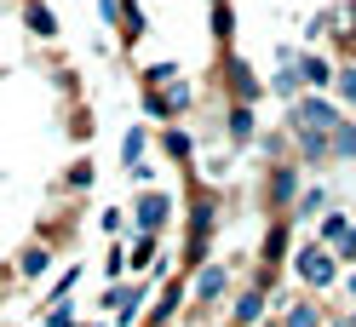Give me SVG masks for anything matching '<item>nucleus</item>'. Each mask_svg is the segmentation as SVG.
Returning a JSON list of instances; mask_svg holds the SVG:
<instances>
[{
  "mask_svg": "<svg viewBox=\"0 0 356 327\" xmlns=\"http://www.w3.org/2000/svg\"><path fill=\"white\" fill-rule=\"evenodd\" d=\"M52 258H58V247L47 242V235H35V242H24V247H17L12 276H17V281H40V276L52 270Z\"/></svg>",
  "mask_w": 356,
  "mask_h": 327,
  "instance_id": "a211bd4d",
  "label": "nucleus"
},
{
  "mask_svg": "<svg viewBox=\"0 0 356 327\" xmlns=\"http://www.w3.org/2000/svg\"><path fill=\"white\" fill-rule=\"evenodd\" d=\"M149 144H155V138H149V126H144V121H132L127 133H121V172H127V167H138V161H149Z\"/></svg>",
  "mask_w": 356,
  "mask_h": 327,
  "instance_id": "4be33fe9",
  "label": "nucleus"
},
{
  "mask_svg": "<svg viewBox=\"0 0 356 327\" xmlns=\"http://www.w3.org/2000/svg\"><path fill=\"white\" fill-rule=\"evenodd\" d=\"M333 258H339V265H356V218H350V230L339 242H333Z\"/></svg>",
  "mask_w": 356,
  "mask_h": 327,
  "instance_id": "72a5a7b5",
  "label": "nucleus"
},
{
  "mask_svg": "<svg viewBox=\"0 0 356 327\" xmlns=\"http://www.w3.org/2000/svg\"><path fill=\"white\" fill-rule=\"evenodd\" d=\"M149 299H155V281H149V276H127V281H109V287H104L98 310H109L115 327H138Z\"/></svg>",
  "mask_w": 356,
  "mask_h": 327,
  "instance_id": "423d86ee",
  "label": "nucleus"
},
{
  "mask_svg": "<svg viewBox=\"0 0 356 327\" xmlns=\"http://www.w3.org/2000/svg\"><path fill=\"white\" fill-rule=\"evenodd\" d=\"M81 276H86V265H81V258H70V265H63V276H58L52 287H47V299H40V304H63V299H75Z\"/></svg>",
  "mask_w": 356,
  "mask_h": 327,
  "instance_id": "393cba45",
  "label": "nucleus"
},
{
  "mask_svg": "<svg viewBox=\"0 0 356 327\" xmlns=\"http://www.w3.org/2000/svg\"><path fill=\"white\" fill-rule=\"evenodd\" d=\"M104 281H127V242L115 235V247L104 253Z\"/></svg>",
  "mask_w": 356,
  "mask_h": 327,
  "instance_id": "2f4dec72",
  "label": "nucleus"
},
{
  "mask_svg": "<svg viewBox=\"0 0 356 327\" xmlns=\"http://www.w3.org/2000/svg\"><path fill=\"white\" fill-rule=\"evenodd\" d=\"M184 304H190V276L172 270V276L161 281V293L144 304V321H138V327H172L178 316H184Z\"/></svg>",
  "mask_w": 356,
  "mask_h": 327,
  "instance_id": "9b49d317",
  "label": "nucleus"
},
{
  "mask_svg": "<svg viewBox=\"0 0 356 327\" xmlns=\"http://www.w3.org/2000/svg\"><path fill=\"white\" fill-rule=\"evenodd\" d=\"M230 293H236V258H207L202 270H190V304H184V316L190 321H207V316L225 321Z\"/></svg>",
  "mask_w": 356,
  "mask_h": 327,
  "instance_id": "f03ea898",
  "label": "nucleus"
},
{
  "mask_svg": "<svg viewBox=\"0 0 356 327\" xmlns=\"http://www.w3.org/2000/svg\"><path fill=\"white\" fill-rule=\"evenodd\" d=\"M225 138H230V149H253V138H259V103H225Z\"/></svg>",
  "mask_w": 356,
  "mask_h": 327,
  "instance_id": "f3484780",
  "label": "nucleus"
},
{
  "mask_svg": "<svg viewBox=\"0 0 356 327\" xmlns=\"http://www.w3.org/2000/svg\"><path fill=\"white\" fill-rule=\"evenodd\" d=\"M333 161H356V115H345L339 126H333Z\"/></svg>",
  "mask_w": 356,
  "mask_h": 327,
  "instance_id": "c85d7f7f",
  "label": "nucleus"
},
{
  "mask_svg": "<svg viewBox=\"0 0 356 327\" xmlns=\"http://www.w3.org/2000/svg\"><path fill=\"white\" fill-rule=\"evenodd\" d=\"M138 92H144V115L167 126V121H184L190 109H195V98H202V86H195L190 75H167L161 86H138Z\"/></svg>",
  "mask_w": 356,
  "mask_h": 327,
  "instance_id": "20e7f679",
  "label": "nucleus"
},
{
  "mask_svg": "<svg viewBox=\"0 0 356 327\" xmlns=\"http://www.w3.org/2000/svg\"><path fill=\"white\" fill-rule=\"evenodd\" d=\"M98 230H104V235H132L127 207H104V212H98Z\"/></svg>",
  "mask_w": 356,
  "mask_h": 327,
  "instance_id": "7c9ffc66",
  "label": "nucleus"
},
{
  "mask_svg": "<svg viewBox=\"0 0 356 327\" xmlns=\"http://www.w3.org/2000/svg\"><path fill=\"white\" fill-rule=\"evenodd\" d=\"M287 276H293V287H305V293H333L339 287V276H345V265L333 258V247L327 242H293V258H287Z\"/></svg>",
  "mask_w": 356,
  "mask_h": 327,
  "instance_id": "7ed1b4c3",
  "label": "nucleus"
},
{
  "mask_svg": "<svg viewBox=\"0 0 356 327\" xmlns=\"http://www.w3.org/2000/svg\"><path fill=\"white\" fill-rule=\"evenodd\" d=\"M144 35H149V17H144L138 0H127V12H121V47H138Z\"/></svg>",
  "mask_w": 356,
  "mask_h": 327,
  "instance_id": "bb28decb",
  "label": "nucleus"
},
{
  "mask_svg": "<svg viewBox=\"0 0 356 327\" xmlns=\"http://www.w3.org/2000/svg\"><path fill=\"white\" fill-rule=\"evenodd\" d=\"M24 29H29L35 40H58V35H63V24H58V12L47 6V0H24Z\"/></svg>",
  "mask_w": 356,
  "mask_h": 327,
  "instance_id": "aec40b11",
  "label": "nucleus"
},
{
  "mask_svg": "<svg viewBox=\"0 0 356 327\" xmlns=\"http://www.w3.org/2000/svg\"><path fill=\"white\" fill-rule=\"evenodd\" d=\"M167 75H178V63H144V69H138V86H161Z\"/></svg>",
  "mask_w": 356,
  "mask_h": 327,
  "instance_id": "473e14b6",
  "label": "nucleus"
},
{
  "mask_svg": "<svg viewBox=\"0 0 356 327\" xmlns=\"http://www.w3.org/2000/svg\"><path fill=\"white\" fill-rule=\"evenodd\" d=\"M293 69H299V81H305V92H333L339 58H327V52H310V47H299V52H293Z\"/></svg>",
  "mask_w": 356,
  "mask_h": 327,
  "instance_id": "4468645a",
  "label": "nucleus"
},
{
  "mask_svg": "<svg viewBox=\"0 0 356 327\" xmlns=\"http://www.w3.org/2000/svg\"><path fill=\"white\" fill-rule=\"evenodd\" d=\"M287 149L305 172H322L333 167V133H310V126H287Z\"/></svg>",
  "mask_w": 356,
  "mask_h": 327,
  "instance_id": "f8f14e48",
  "label": "nucleus"
},
{
  "mask_svg": "<svg viewBox=\"0 0 356 327\" xmlns=\"http://www.w3.org/2000/svg\"><path fill=\"white\" fill-rule=\"evenodd\" d=\"M339 121H345V103L333 92H299L282 115V126H310V133H333Z\"/></svg>",
  "mask_w": 356,
  "mask_h": 327,
  "instance_id": "6e6552de",
  "label": "nucleus"
},
{
  "mask_svg": "<svg viewBox=\"0 0 356 327\" xmlns=\"http://www.w3.org/2000/svg\"><path fill=\"white\" fill-rule=\"evenodd\" d=\"M293 218H270L264 224V242H259V270H253V281H264V287L276 293V281H282V270H287V258H293Z\"/></svg>",
  "mask_w": 356,
  "mask_h": 327,
  "instance_id": "0eeeda50",
  "label": "nucleus"
},
{
  "mask_svg": "<svg viewBox=\"0 0 356 327\" xmlns=\"http://www.w3.org/2000/svg\"><path fill=\"white\" fill-rule=\"evenodd\" d=\"M333 98L345 103V115H356V58H339V75H333Z\"/></svg>",
  "mask_w": 356,
  "mask_h": 327,
  "instance_id": "a878e982",
  "label": "nucleus"
},
{
  "mask_svg": "<svg viewBox=\"0 0 356 327\" xmlns=\"http://www.w3.org/2000/svg\"><path fill=\"white\" fill-rule=\"evenodd\" d=\"M92 184H98V161H92V156H75L70 167H63V178H58L63 195H86Z\"/></svg>",
  "mask_w": 356,
  "mask_h": 327,
  "instance_id": "412c9836",
  "label": "nucleus"
},
{
  "mask_svg": "<svg viewBox=\"0 0 356 327\" xmlns=\"http://www.w3.org/2000/svg\"><path fill=\"white\" fill-rule=\"evenodd\" d=\"M155 144H161V156L172 161V167H184V172H195V133L184 121H167L161 133H155Z\"/></svg>",
  "mask_w": 356,
  "mask_h": 327,
  "instance_id": "dca6fc26",
  "label": "nucleus"
},
{
  "mask_svg": "<svg viewBox=\"0 0 356 327\" xmlns=\"http://www.w3.org/2000/svg\"><path fill=\"white\" fill-rule=\"evenodd\" d=\"M270 92H276L282 103H293V98L305 92V81H299V69H293V58H276V75H270Z\"/></svg>",
  "mask_w": 356,
  "mask_h": 327,
  "instance_id": "b1692460",
  "label": "nucleus"
},
{
  "mask_svg": "<svg viewBox=\"0 0 356 327\" xmlns=\"http://www.w3.org/2000/svg\"><path fill=\"white\" fill-rule=\"evenodd\" d=\"M207 29H213L218 47L236 40V6H230V0H207Z\"/></svg>",
  "mask_w": 356,
  "mask_h": 327,
  "instance_id": "5701e85b",
  "label": "nucleus"
},
{
  "mask_svg": "<svg viewBox=\"0 0 356 327\" xmlns=\"http://www.w3.org/2000/svg\"><path fill=\"white\" fill-rule=\"evenodd\" d=\"M339 287H345V299L356 304V265H345V276H339Z\"/></svg>",
  "mask_w": 356,
  "mask_h": 327,
  "instance_id": "e433bc0d",
  "label": "nucleus"
},
{
  "mask_svg": "<svg viewBox=\"0 0 356 327\" xmlns=\"http://www.w3.org/2000/svg\"><path fill=\"white\" fill-rule=\"evenodd\" d=\"M75 327H104V321H75Z\"/></svg>",
  "mask_w": 356,
  "mask_h": 327,
  "instance_id": "58836bf2",
  "label": "nucleus"
},
{
  "mask_svg": "<svg viewBox=\"0 0 356 327\" xmlns=\"http://www.w3.org/2000/svg\"><path fill=\"white\" fill-rule=\"evenodd\" d=\"M127 178L144 190V184H155V167H149V161H138V167H127Z\"/></svg>",
  "mask_w": 356,
  "mask_h": 327,
  "instance_id": "c9c22d12",
  "label": "nucleus"
},
{
  "mask_svg": "<svg viewBox=\"0 0 356 327\" xmlns=\"http://www.w3.org/2000/svg\"><path fill=\"white\" fill-rule=\"evenodd\" d=\"M218 81H225V98H236V103H259L264 92H270V81H259L253 63L241 52H230V47H225V58H218Z\"/></svg>",
  "mask_w": 356,
  "mask_h": 327,
  "instance_id": "1a4fd4ad",
  "label": "nucleus"
},
{
  "mask_svg": "<svg viewBox=\"0 0 356 327\" xmlns=\"http://www.w3.org/2000/svg\"><path fill=\"white\" fill-rule=\"evenodd\" d=\"M270 287H264V281H248V287H236L230 293V310H225V321L230 327H259L264 316H270Z\"/></svg>",
  "mask_w": 356,
  "mask_h": 327,
  "instance_id": "ddd939ff",
  "label": "nucleus"
},
{
  "mask_svg": "<svg viewBox=\"0 0 356 327\" xmlns=\"http://www.w3.org/2000/svg\"><path fill=\"white\" fill-rule=\"evenodd\" d=\"M345 230H350V212H345V207H327V212L316 218V242H327V247L339 242Z\"/></svg>",
  "mask_w": 356,
  "mask_h": 327,
  "instance_id": "cd10ccee",
  "label": "nucleus"
},
{
  "mask_svg": "<svg viewBox=\"0 0 356 327\" xmlns=\"http://www.w3.org/2000/svg\"><path fill=\"white\" fill-rule=\"evenodd\" d=\"M282 327H327V304H322V293H287L282 299V316H276Z\"/></svg>",
  "mask_w": 356,
  "mask_h": 327,
  "instance_id": "2eb2a0df",
  "label": "nucleus"
},
{
  "mask_svg": "<svg viewBox=\"0 0 356 327\" xmlns=\"http://www.w3.org/2000/svg\"><path fill=\"white\" fill-rule=\"evenodd\" d=\"M81 310H75V299H63V304H40V327H75Z\"/></svg>",
  "mask_w": 356,
  "mask_h": 327,
  "instance_id": "c756f323",
  "label": "nucleus"
},
{
  "mask_svg": "<svg viewBox=\"0 0 356 327\" xmlns=\"http://www.w3.org/2000/svg\"><path fill=\"white\" fill-rule=\"evenodd\" d=\"M299 190H305V167H299L293 156H276L270 167H264L259 201H264V212H270V218H287V212H293V201H299Z\"/></svg>",
  "mask_w": 356,
  "mask_h": 327,
  "instance_id": "39448f33",
  "label": "nucleus"
},
{
  "mask_svg": "<svg viewBox=\"0 0 356 327\" xmlns=\"http://www.w3.org/2000/svg\"><path fill=\"white\" fill-rule=\"evenodd\" d=\"M259 327H282V321H270V316H264V321H259Z\"/></svg>",
  "mask_w": 356,
  "mask_h": 327,
  "instance_id": "4c0bfd02",
  "label": "nucleus"
},
{
  "mask_svg": "<svg viewBox=\"0 0 356 327\" xmlns=\"http://www.w3.org/2000/svg\"><path fill=\"white\" fill-rule=\"evenodd\" d=\"M213 235H218V190H207L190 172V218H184V253H178V270H202L213 258Z\"/></svg>",
  "mask_w": 356,
  "mask_h": 327,
  "instance_id": "f257e3e1",
  "label": "nucleus"
},
{
  "mask_svg": "<svg viewBox=\"0 0 356 327\" xmlns=\"http://www.w3.org/2000/svg\"><path fill=\"white\" fill-rule=\"evenodd\" d=\"M172 212H178V201L161 190V184H144L138 190V201L127 207V218H132V230H149V235H167V224H172Z\"/></svg>",
  "mask_w": 356,
  "mask_h": 327,
  "instance_id": "9d476101",
  "label": "nucleus"
},
{
  "mask_svg": "<svg viewBox=\"0 0 356 327\" xmlns=\"http://www.w3.org/2000/svg\"><path fill=\"white\" fill-rule=\"evenodd\" d=\"M70 133L86 144V138H92V115H86V109H75V121H70Z\"/></svg>",
  "mask_w": 356,
  "mask_h": 327,
  "instance_id": "f704fd0d",
  "label": "nucleus"
},
{
  "mask_svg": "<svg viewBox=\"0 0 356 327\" xmlns=\"http://www.w3.org/2000/svg\"><path fill=\"white\" fill-rule=\"evenodd\" d=\"M327 207H333V190H327V184H305L287 218H293V224H316V218H322Z\"/></svg>",
  "mask_w": 356,
  "mask_h": 327,
  "instance_id": "6ab92c4d",
  "label": "nucleus"
}]
</instances>
